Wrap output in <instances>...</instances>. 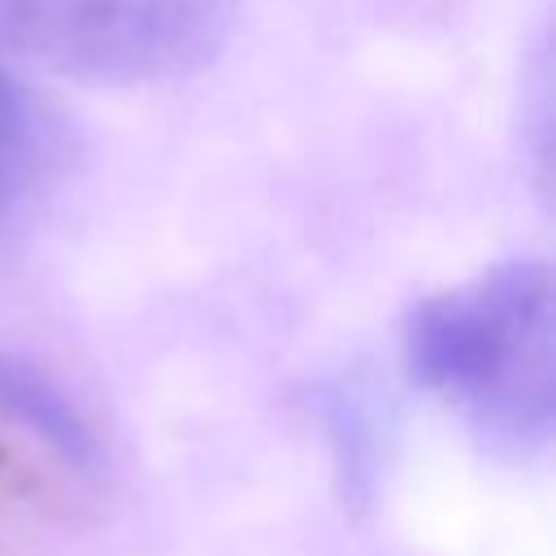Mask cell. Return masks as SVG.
I'll return each mask as SVG.
<instances>
[{
    "mask_svg": "<svg viewBox=\"0 0 556 556\" xmlns=\"http://www.w3.org/2000/svg\"><path fill=\"white\" fill-rule=\"evenodd\" d=\"M239 0H0L4 35L39 65L87 83H169L204 70Z\"/></svg>",
    "mask_w": 556,
    "mask_h": 556,
    "instance_id": "cell-2",
    "label": "cell"
},
{
    "mask_svg": "<svg viewBox=\"0 0 556 556\" xmlns=\"http://www.w3.org/2000/svg\"><path fill=\"white\" fill-rule=\"evenodd\" d=\"M413 378L491 447L526 456L556 426V282L534 261L495 265L421 300L404 326Z\"/></svg>",
    "mask_w": 556,
    "mask_h": 556,
    "instance_id": "cell-1",
    "label": "cell"
},
{
    "mask_svg": "<svg viewBox=\"0 0 556 556\" xmlns=\"http://www.w3.org/2000/svg\"><path fill=\"white\" fill-rule=\"evenodd\" d=\"M0 417L22 426L30 439L52 447L70 465H96V439L70 395L39 369L0 352Z\"/></svg>",
    "mask_w": 556,
    "mask_h": 556,
    "instance_id": "cell-3",
    "label": "cell"
},
{
    "mask_svg": "<svg viewBox=\"0 0 556 556\" xmlns=\"http://www.w3.org/2000/svg\"><path fill=\"white\" fill-rule=\"evenodd\" d=\"M35 165V130H30V109L17 96V87L0 74V217L13 208L22 195L26 178Z\"/></svg>",
    "mask_w": 556,
    "mask_h": 556,
    "instance_id": "cell-4",
    "label": "cell"
}]
</instances>
